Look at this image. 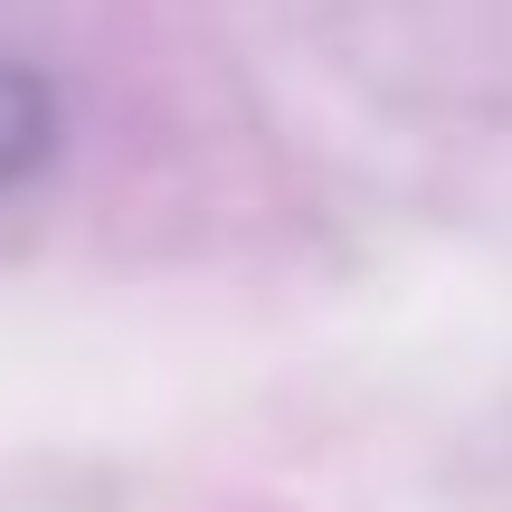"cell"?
I'll return each mask as SVG.
<instances>
[{
    "label": "cell",
    "mask_w": 512,
    "mask_h": 512,
    "mask_svg": "<svg viewBox=\"0 0 512 512\" xmlns=\"http://www.w3.org/2000/svg\"><path fill=\"white\" fill-rule=\"evenodd\" d=\"M48 152H57V95H48V76H29V67L0 57V190L29 181Z\"/></svg>",
    "instance_id": "1"
}]
</instances>
